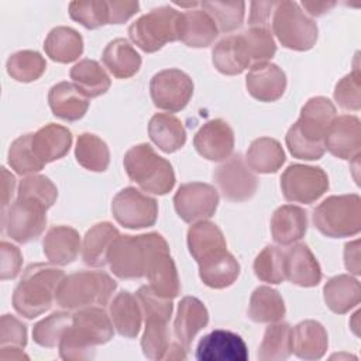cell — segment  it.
Instances as JSON below:
<instances>
[{
  "instance_id": "cell-21",
  "label": "cell",
  "mask_w": 361,
  "mask_h": 361,
  "mask_svg": "<svg viewBox=\"0 0 361 361\" xmlns=\"http://www.w3.org/2000/svg\"><path fill=\"white\" fill-rule=\"evenodd\" d=\"M212 61L223 75H240L252 66L250 48L243 34L230 35L219 41L212 51Z\"/></svg>"
},
{
  "instance_id": "cell-44",
  "label": "cell",
  "mask_w": 361,
  "mask_h": 361,
  "mask_svg": "<svg viewBox=\"0 0 361 361\" xmlns=\"http://www.w3.org/2000/svg\"><path fill=\"white\" fill-rule=\"evenodd\" d=\"M7 73L17 82H32L37 80L47 68L44 56L37 51H18L7 59Z\"/></svg>"
},
{
  "instance_id": "cell-39",
  "label": "cell",
  "mask_w": 361,
  "mask_h": 361,
  "mask_svg": "<svg viewBox=\"0 0 361 361\" xmlns=\"http://www.w3.org/2000/svg\"><path fill=\"white\" fill-rule=\"evenodd\" d=\"M71 79L76 89L87 99L106 93L110 87V78L99 62L82 59L71 69Z\"/></svg>"
},
{
  "instance_id": "cell-17",
  "label": "cell",
  "mask_w": 361,
  "mask_h": 361,
  "mask_svg": "<svg viewBox=\"0 0 361 361\" xmlns=\"http://www.w3.org/2000/svg\"><path fill=\"white\" fill-rule=\"evenodd\" d=\"M214 182L227 200L244 202L254 196L258 180L245 165L241 154H235L213 172Z\"/></svg>"
},
{
  "instance_id": "cell-13",
  "label": "cell",
  "mask_w": 361,
  "mask_h": 361,
  "mask_svg": "<svg viewBox=\"0 0 361 361\" xmlns=\"http://www.w3.org/2000/svg\"><path fill=\"white\" fill-rule=\"evenodd\" d=\"M148 259V235H118L107 254L111 272L120 279L145 276Z\"/></svg>"
},
{
  "instance_id": "cell-19",
  "label": "cell",
  "mask_w": 361,
  "mask_h": 361,
  "mask_svg": "<svg viewBox=\"0 0 361 361\" xmlns=\"http://www.w3.org/2000/svg\"><path fill=\"white\" fill-rule=\"evenodd\" d=\"M324 148L341 159H354L361 151V123L355 116L336 117L324 138Z\"/></svg>"
},
{
  "instance_id": "cell-18",
  "label": "cell",
  "mask_w": 361,
  "mask_h": 361,
  "mask_svg": "<svg viewBox=\"0 0 361 361\" xmlns=\"http://www.w3.org/2000/svg\"><path fill=\"white\" fill-rule=\"evenodd\" d=\"M199 361H245L248 351L244 340L228 330H213L203 336L196 348Z\"/></svg>"
},
{
  "instance_id": "cell-34",
  "label": "cell",
  "mask_w": 361,
  "mask_h": 361,
  "mask_svg": "<svg viewBox=\"0 0 361 361\" xmlns=\"http://www.w3.org/2000/svg\"><path fill=\"white\" fill-rule=\"evenodd\" d=\"M120 235L118 230L109 221L94 224L85 234L82 244V258L83 262L89 267L100 268L107 264V254L114 243V240Z\"/></svg>"
},
{
  "instance_id": "cell-5",
  "label": "cell",
  "mask_w": 361,
  "mask_h": 361,
  "mask_svg": "<svg viewBox=\"0 0 361 361\" xmlns=\"http://www.w3.org/2000/svg\"><path fill=\"white\" fill-rule=\"evenodd\" d=\"M117 283L106 272L82 271L65 276L56 290V303L68 310L109 303Z\"/></svg>"
},
{
  "instance_id": "cell-2",
  "label": "cell",
  "mask_w": 361,
  "mask_h": 361,
  "mask_svg": "<svg viewBox=\"0 0 361 361\" xmlns=\"http://www.w3.org/2000/svg\"><path fill=\"white\" fill-rule=\"evenodd\" d=\"M334 118L336 107L327 97L309 99L298 121L286 133L285 142L289 152L298 159H320L326 151V133Z\"/></svg>"
},
{
  "instance_id": "cell-54",
  "label": "cell",
  "mask_w": 361,
  "mask_h": 361,
  "mask_svg": "<svg viewBox=\"0 0 361 361\" xmlns=\"http://www.w3.org/2000/svg\"><path fill=\"white\" fill-rule=\"evenodd\" d=\"M0 254H1L0 278L3 281L16 278L18 275V272L21 269V264H23V255H21L20 250L7 241H1Z\"/></svg>"
},
{
  "instance_id": "cell-42",
  "label": "cell",
  "mask_w": 361,
  "mask_h": 361,
  "mask_svg": "<svg viewBox=\"0 0 361 361\" xmlns=\"http://www.w3.org/2000/svg\"><path fill=\"white\" fill-rule=\"evenodd\" d=\"M75 157L80 166L92 172H103L110 162L107 144L94 134L83 133L79 135L75 148Z\"/></svg>"
},
{
  "instance_id": "cell-29",
  "label": "cell",
  "mask_w": 361,
  "mask_h": 361,
  "mask_svg": "<svg viewBox=\"0 0 361 361\" xmlns=\"http://www.w3.org/2000/svg\"><path fill=\"white\" fill-rule=\"evenodd\" d=\"M32 149L42 164L65 157L72 145V133L59 124H47L32 134Z\"/></svg>"
},
{
  "instance_id": "cell-52",
  "label": "cell",
  "mask_w": 361,
  "mask_h": 361,
  "mask_svg": "<svg viewBox=\"0 0 361 361\" xmlns=\"http://www.w3.org/2000/svg\"><path fill=\"white\" fill-rule=\"evenodd\" d=\"M358 66L343 79H340L334 89V99L341 109L360 110L361 107V82Z\"/></svg>"
},
{
  "instance_id": "cell-27",
  "label": "cell",
  "mask_w": 361,
  "mask_h": 361,
  "mask_svg": "<svg viewBox=\"0 0 361 361\" xmlns=\"http://www.w3.org/2000/svg\"><path fill=\"white\" fill-rule=\"evenodd\" d=\"M307 228V213L293 204L278 207L271 219L272 238L279 245H290L299 241Z\"/></svg>"
},
{
  "instance_id": "cell-22",
  "label": "cell",
  "mask_w": 361,
  "mask_h": 361,
  "mask_svg": "<svg viewBox=\"0 0 361 361\" xmlns=\"http://www.w3.org/2000/svg\"><path fill=\"white\" fill-rule=\"evenodd\" d=\"M247 90L259 102H275L286 89L285 72L275 63H258L247 75Z\"/></svg>"
},
{
  "instance_id": "cell-33",
  "label": "cell",
  "mask_w": 361,
  "mask_h": 361,
  "mask_svg": "<svg viewBox=\"0 0 361 361\" xmlns=\"http://www.w3.org/2000/svg\"><path fill=\"white\" fill-rule=\"evenodd\" d=\"M148 134L152 142L164 152L172 154L186 142V131L182 121L169 113H157L148 124Z\"/></svg>"
},
{
  "instance_id": "cell-3",
  "label": "cell",
  "mask_w": 361,
  "mask_h": 361,
  "mask_svg": "<svg viewBox=\"0 0 361 361\" xmlns=\"http://www.w3.org/2000/svg\"><path fill=\"white\" fill-rule=\"evenodd\" d=\"M113 327L111 319L102 307L79 309L58 344L61 358L66 361L93 358L94 347L113 338Z\"/></svg>"
},
{
  "instance_id": "cell-26",
  "label": "cell",
  "mask_w": 361,
  "mask_h": 361,
  "mask_svg": "<svg viewBox=\"0 0 361 361\" xmlns=\"http://www.w3.org/2000/svg\"><path fill=\"white\" fill-rule=\"evenodd\" d=\"M188 247L197 264L227 251L221 230L210 221H197L188 230Z\"/></svg>"
},
{
  "instance_id": "cell-28",
  "label": "cell",
  "mask_w": 361,
  "mask_h": 361,
  "mask_svg": "<svg viewBox=\"0 0 361 361\" xmlns=\"http://www.w3.org/2000/svg\"><path fill=\"white\" fill-rule=\"evenodd\" d=\"M42 248L51 264L68 265L73 262L79 255V233L69 226H55L45 234Z\"/></svg>"
},
{
  "instance_id": "cell-56",
  "label": "cell",
  "mask_w": 361,
  "mask_h": 361,
  "mask_svg": "<svg viewBox=\"0 0 361 361\" xmlns=\"http://www.w3.org/2000/svg\"><path fill=\"white\" fill-rule=\"evenodd\" d=\"M276 1H254L251 3V13H250V25L251 27H267L271 11H274Z\"/></svg>"
},
{
  "instance_id": "cell-32",
  "label": "cell",
  "mask_w": 361,
  "mask_h": 361,
  "mask_svg": "<svg viewBox=\"0 0 361 361\" xmlns=\"http://www.w3.org/2000/svg\"><path fill=\"white\" fill-rule=\"evenodd\" d=\"M109 310L111 323L120 336L128 338L138 336L141 330L142 310L137 296L128 290H121L110 303Z\"/></svg>"
},
{
  "instance_id": "cell-51",
  "label": "cell",
  "mask_w": 361,
  "mask_h": 361,
  "mask_svg": "<svg viewBox=\"0 0 361 361\" xmlns=\"http://www.w3.org/2000/svg\"><path fill=\"white\" fill-rule=\"evenodd\" d=\"M243 35L250 48L252 66L258 63H265L276 52L274 37L267 27H251L250 30L244 31Z\"/></svg>"
},
{
  "instance_id": "cell-23",
  "label": "cell",
  "mask_w": 361,
  "mask_h": 361,
  "mask_svg": "<svg viewBox=\"0 0 361 361\" xmlns=\"http://www.w3.org/2000/svg\"><path fill=\"white\" fill-rule=\"evenodd\" d=\"M285 279L295 285L310 288L322 281V269L306 244H296L285 252Z\"/></svg>"
},
{
  "instance_id": "cell-16",
  "label": "cell",
  "mask_w": 361,
  "mask_h": 361,
  "mask_svg": "<svg viewBox=\"0 0 361 361\" xmlns=\"http://www.w3.org/2000/svg\"><path fill=\"white\" fill-rule=\"evenodd\" d=\"M173 204L183 221H202L214 214L219 204V193L209 183H183L173 196Z\"/></svg>"
},
{
  "instance_id": "cell-7",
  "label": "cell",
  "mask_w": 361,
  "mask_h": 361,
  "mask_svg": "<svg viewBox=\"0 0 361 361\" xmlns=\"http://www.w3.org/2000/svg\"><path fill=\"white\" fill-rule=\"evenodd\" d=\"M314 227L331 238L351 237L361 230V197L355 193L330 196L313 210Z\"/></svg>"
},
{
  "instance_id": "cell-40",
  "label": "cell",
  "mask_w": 361,
  "mask_h": 361,
  "mask_svg": "<svg viewBox=\"0 0 361 361\" xmlns=\"http://www.w3.org/2000/svg\"><path fill=\"white\" fill-rule=\"evenodd\" d=\"M285 162L281 144L269 137H261L251 142L247 151L248 166L259 173H274Z\"/></svg>"
},
{
  "instance_id": "cell-48",
  "label": "cell",
  "mask_w": 361,
  "mask_h": 361,
  "mask_svg": "<svg viewBox=\"0 0 361 361\" xmlns=\"http://www.w3.org/2000/svg\"><path fill=\"white\" fill-rule=\"evenodd\" d=\"M283 258L285 252L278 247H265L254 261V272L257 278L268 283H281L285 281Z\"/></svg>"
},
{
  "instance_id": "cell-6",
  "label": "cell",
  "mask_w": 361,
  "mask_h": 361,
  "mask_svg": "<svg viewBox=\"0 0 361 361\" xmlns=\"http://www.w3.org/2000/svg\"><path fill=\"white\" fill-rule=\"evenodd\" d=\"M124 168L128 178L142 190L165 195L175 185V172L165 158L159 157L149 144L131 147L124 155Z\"/></svg>"
},
{
  "instance_id": "cell-8",
  "label": "cell",
  "mask_w": 361,
  "mask_h": 361,
  "mask_svg": "<svg viewBox=\"0 0 361 361\" xmlns=\"http://www.w3.org/2000/svg\"><path fill=\"white\" fill-rule=\"evenodd\" d=\"M180 13L171 6L152 8L128 27L130 39L144 52H155L179 39Z\"/></svg>"
},
{
  "instance_id": "cell-37",
  "label": "cell",
  "mask_w": 361,
  "mask_h": 361,
  "mask_svg": "<svg viewBox=\"0 0 361 361\" xmlns=\"http://www.w3.org/2000/svg\"><path fill=\"white\" fill-rule=\"evenodd\" d=\"M47 55L59 63L76 61L83 52L82 35L69 27H55L49 31L44 42Z\"/></svg>"
},
{
  "instance_id": "cell-57",
  "label": "cell",
  "mask_w": 361,
  "mask_h": 361,
  "mask_svg": "<svg viewBox=\"0 0 361 361\" xmlns=\"http://www.w3.org/2000/svg\"><path fill=\"white\" fill-rule=\"evenodd\" d=\"M344 262H345V268L350 272H353L354 275L361 274V268H360V241L358 240L345 244Z\"/></svg>"
},
{
  "instance_id": "cell-49",
  "label": "cell",
  "mask_w": 361,
  "mask_h": 361,
  "mask_svg": "<svg viewBox=\"0 0 361 361\" xmlns=\"http://www.w3.org/2000/svg\"><path fill=\"white\" fill-rule=\"evenodd\" d=\"M69 16L83 27L94 30L110 21L109 1H72L69 4Z\"/></svg>"
},
{
  "instance_id": "cell-46",
  "label": "cell",
  "mask_w": 361,
  "mask_h": 361,
  "mask_svg": "<svg viewBox=\"0 0 361 361\" xmlns=\"http://www.w3.org/2000/svg\"><path fill=\"white\" fill-rule=\"evenodd\" d=\"M202 8L213 18L219 31L237 30L244 20V1H203Z\"/></svg>"
},
{
  "instance_id": "cell-36",
  "label": "cell",
  "mask_w": 361,
  "mask_h": 361,
  "mask_svg": "<svg viewBox=\"0 0 361 361\" xmlns=\"http://www.w3.org/2000/svg\"><path fill=\"white\" fill-rule=\"evenodd\" d=\"M102 59L109 72L118 79L131 78L141 66V56L124 38L110 41L103 51Z\"/></svg>"
},
{
  "instance_id": "cell-59",
  "label": "cell",
  "mask_w": 361,
  "mask_h": 361,
  "mask_svg": "<svg viewBox=\"0 0 361 361\" xmlns=\"http://www.w3.org/2000/svg\"><path fill=\"white\" fill-rule=\"evenodd\" d=\"M302 6L312 16H322L336 6L334 1H302Z\"/></svg>"
},
{
  "instance_id": "cell-1",
  "label": "cell",
  "mask_w": 361,
  "mask_h": 361,
  "mask_svg": "<svg viewBox=\"0 0 361 361\" xmlns=\"http://www.w3.org/2000/svg\"><path fill=\"white\" fill-rule=\"evenodd\" d=\"M142 314L145 316V330L141 338L142 354L148 360H185L188 350L172 340L169 319L173 305L171 299L157 295L149 286H141L135 293Z\"/></svg>"
},
{
  "instance_id": "cell-55",
  "label": "cell",
  "mask_w": 361,
  "mask_h": 361,
  "mask_svg": "<svg viewBox=\"0 0 361 361\" xmlns=\"http://www.w3.org/2000/svg\"><path fill=\"white\" fill-rule=\"evenodd\" d=\"M110 21L109 24H121L133 17L138 8V1H109Z\"/></svg>"
},
{
  "instance_id": "cell-47",
  "label": "cell",
  "mask_w": 361,
  "mask_h": 361,
  "mask_svg": "<svg viewBox=\"0 0 361 361\" xmlns=\"http://www.w3.org/2000/svg\"><path fill=\"white\" fill-rule=\"evenodd\" d=\"M31 138H32V134H24L17 140H14L10 145L8 164L18 175H28V173L38 172L45 165L37 158L32 149Z\"/></svg>"
},
{
  "instance_id": "cell-31",
  "label": "cell",
  "mask_w": 361,
  "mask_h": 361,
  "mask_svg": "<svg viewBox=\"0 0 361 361\" xmlns=\"http://www.w3.org/2000/svg\"><path fill=\"white\" fill-rule=\"evenodd\" d=\"M48 103L55 117L65 121H76L85 116L89 100L73 83L59 82L54 85L48 93Z\"/></svg>"
},
{
  "instance_id": "cell-30",
  "label": "cell",
  "mask_w": 361,
  "mask_h": 361,
  "mask_svg": "<svg viewBox=\"0 0 361 361\" xmlns=\"http://www.w3.org/2000/svg\"><path fill=\"white\" fill-rule=\"evenodd\" d=\"M219 28L204 10L180 13L179 39L192 48H204L217 38Z\"/></svg>"
},
{
  "instance_id": "cell-14",
  "label": "cell",
  "mask_w": 361,
  "mask_h": 361,
  "mask_svg": "<svg viewBox=\"0 0 361 361\" xmlns=\"http://www.w3.org/2000/svg\"><path fill=\"white\" fill-rule=\"evenodd\" d=\"M111 212L118 224L137 230L155 224L158 217V203L155 199L130 186L114 196Z\"/></svg>"
},
{
  "instance_id": "cell-10",
  "label": "cell",
  "mask_w": 361,
  "mask_h": 361,
  "mask_svg": "<svg viewBox=\"0 0 361 361\" xmlns=\"http://www.w3.org/2000/svg\"><path fill=\"white\" fill-rule=\"evenodd\" d=\"M148 259L145 276L149 288L159 296L173 299L180 293V282L166 240L158 233H148Z\"/></svg>"
},
{
  "instance_id": "cell-43",
  "label": "cell",
  "mask_w": 361,
  "mask_h": 361,
  "mask_svg": "<svg viewBox=\"0 0 361 361\" xmlns=\"http://www.w3.org/2000/svg\"><path fill=\"white\" fill-rule=\"evenodd\" d=\"M292 327L288 323H275L267 327L259 344L258 358L261 361H283L292 354Z\"/></svg>"
},
{
  "instance_id": "cell-4",
  "label": "cell",
  "mask_w": 361,
  "mask_h": 361,
  "mask_svg": "<svg viewBox=\"0 0 361 361\" xmlns=\"http://www.w3.org/2000/svg\"><path fill=\"white\" fill-rule=\"evenodd\" d=\"M63 278V271L58 268L45 264L30 265L13 293L16 312L27 319H34L49 310Z\"/></svg>"
},
{
  "instance_id": "cell-53",
  "label": "cell",
  "mask_w": 361,
  "mask_h": 361,
  "mask_svg": "<svg viewBox=\"0 0 361 361\" xmlns=\"http://www.w3.org/2000/svg\"><path fill=\"white\" fill-rule=\"evenodd\" d=\"M27 344V326L11 314H3L0 320L1 348L23 350Z\"/></svg>"
},
{
  "instance_id": "cell-20",
  "label": "cell",
  "mask_w": 361,
  "mask_h": 361,
  "mask_svg": "<svg viewBox=\"0 0 361 361\" xmlns=\"http://www.w3.org/2000/svg\"><path fill=\"white\" fill-rule=\"evenodd\" d=\"M193 145L196 151L209 161H226L234 149L233 128L224 120H210L195 134Z\"/></svg>"
},
{
  "instance_id": "cell-15",
  "label": "cell",
  "mask_w": 361,
  "mask_h": 361,
  "mask_svg": "<svg viewBox=\"0 0 361 361\" xmlns=\"http://www.w3.org/2000/svg\"><path fill=\"white\" fill-rule=\"evenodd\" d=\"M149 90L155 107L175 113L189 103L193 94V82L179 69H165L152 76Z\"/></svg>"
},
{
  "instance_id": "cell-35",
  "label": "cell",
  "mask_w": 361,
  "mask_h": 361,
  "mask_svg": "<svg viewBox=\"0 0 361 361\" xmlns=\"http://www.w3.org/2000/svg\"><path fill=\"white\" fill-rule=\"evenodd\" d=\"M324 302L334 313L343 314L355 307L361 299L360 282L350 275H337L330 278L324 288Z\"/></svg>"
},
{
  "instance_id": "cell-24",
  "label": "cell",
  "mask_w": 361,
  "mask_h": 361,
  "mask_svg": "<svg viewBox=\"0 0 361 361\" xmlns=\"http://www.w3.org/2000/svg\"><path fill=\"white\" fill-rule=\"evenodd\" d=\"M207 323L209 312L206 306L197 298L185 296L178 305V313L173 322L175 338L189 350L196 334L204 329Z\"/></svg>"
},
{
  "instance_id": "cell-25",
  "label": "cell",
  "mask_w": 361,
  "mask_h": 361,
  "mask_svg": "<svg viewBox=\"0 0 361 361\" xmlns=\"http://www.w3.org/2000/svg\"><path fill=\"white\" fill-rule=\"evenodd\" d=\"M292 353L302 360H320L329 347L327 331L316 320L298 323L290 333Z\"/></svg>"
},
{
  "instance_id": "cell-50",
  "label": "cell",
  "mask_w": 361,
  "mask_h": 361,
  "mask_svg": "<svg viewBox=\"0 0 361 361\" xmlns=\"http://www.w3.org/2000/svg\"><path fill=\"white\" fill-rule=\"evenodd\" d=\"M17 197L31 199L49 209L58 197V189L49 178L44 175H32L20 182Z\"/></svg>"
},
{
  "instance_id": "cell-41",
  "label": "cell",
  "mask_w": 361,
  "mask_h": 361,
  "mask_svg": "<svg viewBox=\"0 0 361 361\" xmlns=\"http://www.w3.org/2000/svg\"><path fill=\"white\" fill-rule=\"evenodd\" d=\"M285 316V303L278 290L258 286L250 299L248 317L255 323H275Z\"/></svg>"
},
{
  "instance_id": "cell-60",
  "label": "cell",
  "mask_w": 361,
  "mask_h": 361,
  "mask_svg": "<svg viewBox=\"0 0 361 361\" xmlns=\"http://www.w3.org/2000/svg\"><path fill=\"white\" fill-rule=\"evenodd\" d=\"M23 358H27L28 357L24 354L23 350H17V348H1L0 351V360H23Z\"/></svg>"
},
{
  "instance_id": "cell-9",
  "label": "cell",
  "mask_w": 361,
  "mask_h": 361,
  "mask_svg": "<svg viewBox=\"0 0 361 361\" xmlns=\"http://www.w3.org/2000/svg\"><path fill=\"white\" fill-rule=\"evenodd\" d=\"M272 30L279 42L293 51H307L317 39V25L295 1H276Z\"/></svg>"
},
{
  "instance_id": "cell-11",
  "label": "cell",
  "mask_w": 361,
  "mask_h": 361,
  "mask_svg": "<svg viewBox=\"0 0 361 361\" xmlns=\"http://www.w3.org/2000/svg\"><path fill=\"white\" fill-rule=\"evenodd\" d=\"M281 189L288 202L309 204L329 189V178L319 166L292 164L281 176Z\"/></svg>"
},
{
  "instance_id": "cell-58",
  "label": "cell",
  "mask_w": 361,
  "mask_h": 361,
  "mask_svg": "<svg viewBox=\"0 0 361 361\" xmlns=\"http://www.w3.org/2000/svg\"><path fill=\"white\" fill-rule=\"evenodd\" d=\"M1 176H3V209H6L14 192L16 178L4 166L1 168Z\"/></svg>"
},
{
  "instance_id": "cell-45",
  "label": "cell",
  "mask_w": 361,
  "mask_h": 361,
  "mask_svg": "<svg viewBox=\"0 0 361 361\" xmlns=\"http://www.w3.org/2000/svg\"><path fill=\"white\" fill-rule=\"evenodd\" d=\"M73 314L68 312H55L48 317L39 320L32 329L34 341L47 348H54L59 344L62 336L72 324Z\"/></svg>"
},
{
  "instance_id": "cell-38",
  "label": "cell",
  "mask_w": 361,
  "mask_h": 361,
  "mask_svg": "<svg viewBox=\"0 0 361 361\" xmlns=\"http://www.w3.org/2000/svg\"><path fill=\"white\" fill-rule=\"evenodd\" d=\"M238 275L240 264L227 251L199 264L200 279L213 289H223L233 285Z\"/></svg>"
},
{
  "instance_id": "cell-12",
  "label": "cell",
  "mask_w": 361,
  "mask_h": 361,
  "mask_svg": "<svg viewBox=\"0 0 361 361\" xmlns=\"http://www.w3.org/2000/svg\"><path fill=\"white\" fill-rule=\"evenodd\" d=\"M47 210L38 202L17 197L7 210H3L4 233L21 244L38 238L47 226Z\"/></svg>"
}]
</instances>
